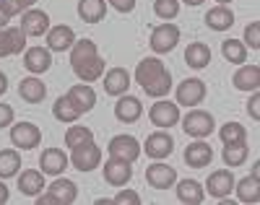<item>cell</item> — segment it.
<instances>
[{
	"instance_id": "1",
	"label": "cell",
	"mask_w": 260,
	"mask_h": 205,
	"mask_svg": "<svg viewBox=\"0 0 260 205\" xmlns=\"http://www.w3.org/2000/svg\"><path fill=\"white\" fill-rule=\"evenodd\" d=\"M71 65H73V73L83 81V83H94L102 78L104 73V60L99 57L96 50V42L91 39H81L71 47Z\"/></svg>"
},
{
	"instance_id": "20",
	"label": "cell",
	"mask_w": 260,
	"mask_h": 205,
	"mask_svg": "<svg viewBox=\"0 0 260 205\" xmlns=\"http://www.w3.org/2000/svg\"><path fill=\"white\" fill-rule=\"evenodd\" d=\"M39 166H42V174H62V169L68 166V156H65L60 148H45L39 156Z\"/></svg>"
},
{
	"instance_id": "19",
	"label": "cell",
	"mask_w": 260,
	"mask_h": 205,
	"mask_svg": "<svg viewBox=\"0 0 260 205\" xmlns=\"http://www.w3.org/2000/svg\"><path fill=\"white\" fill-rule=\"evenodd\" d=\"M211 158H213V151H211V146L203 143L201 138L185 148V161H187V166H192V169H203V166H208V164H211Z\"/></svg>"
},
{
	"instance_id": "14",
	"label": "cell",
	"mask_w": 260,
	"mask_h": 205,
	"mask_svg": "<svg viewBox=\"0 0 260 205\" xmlns=\"http://www.w3.org/2000/svg\"><path fill=\"white\" fill-rule=\"evenodd\" d=\"M76 44V31L71 26H52L47 31V50L50 52H65Z\"/></svg>"
},
{
	"instance_id": "6",
	"label": "cell",
	"mask_w": 260,
	"mask_h": 205,
	"mask_svg": "<svg viewBox=\"0 0 260 205\" xmlns=\"http://www.w3.org/2000/svg\"><path fill=\"white\" fill-rule=\"evenodd\" d=\"M177 42H180V29L175 24H161L154 29V34H151V50L159 52V55H167L177 47Z\"/></svg>"
},
{
	"instance_id": "13",
	"label": "cell",
	"mask_w": 260,
	"mask_h": 205,
	"mask_svg": "<svg viewBox=\"0 0 260 205\" xmlns=\"http://www.w3.org/2000/svg\"><path fill=\"white\" fill-rule=\"evenodd\" d=\"M146 182L154 190H167L177 182V172L175 166H167V164H151L146 169Z\"/></svg>"
},
{
	"instance_id": "27",
	"label": "cell",
	"mask_w": 260,
	"mask_h": 205,
	"mask_svg": "<svg viewBox=\"0 0 260 205\" xmlns=\"http://www.w3.org/2000/svg\"><path fill=\"white\" fill-rule=\"evenodd\" d=\"M185 62H187L190 67H195V71H203V67L211 62V50H208V44H203V42L187 44V50H185Z\"/></svg>"
},
{
	"instance_id": "24",
	"label": "cell",
	"mask_w": 260,
	"mask_h": 205,
	"mask_svg": "<svg viewBox=\"0 0 260 205\" xmlns=\"http://www.w3.org/2000/svg\"><path fill=\"white\" fill-rule=\"evenodd\" d=\"M45 187H47V185H45V174H42V172H37V169H26V172H21V177H18V190L24 192V195L37 197Z\"/></svg>"
},
{
	"instance_id": "30",
	"label": "cell",
	"mask_w": 260,
	"mask_h": 205,
	"mask_svg": "<svg viewBox=\"0 0 260 205\" xmlns=\"http://www.w3.org/2000/svg\"><path fill=\"white\" fill-rule=\"evenodd\" d=\"M52 115H55V120H60V122H76L78 117H81V109L76 107V101L65 94V96H60L55 104H52Z\"/></svg>"
},
{
	"instance_id": "22",
	"label": "cell",
	"mask_w": 260,
	"mask_h": 205,
	"mask_svg": "<svg viewBox=\"0 0 260 205\" xmlns=\"http://www.w3.org/2000/svg\"><path fill=\"white\" fill-rule=\"evenodd\" d=\"M141 115H143V104H141V99H136V96L122 94V99L115 104V117H117L120 122H136Z\"/></svg>"
},
{
	"instance_id": "40",
	"label": "cell",
	"mask_w": 260,
	"mask_h": 205,
	"mask_svg": "<svg viewBox=\"0 0 260 205\" xmlns=\"http://www.w3.org/2000/svg\"><path fill=\"white\" fill-rule=\"evenodd\" d=\"M245 42L250 44V50H260V24L257 21H250L245 26Z\"/></svg>"
},
{
	"instance_id": "28",
	"label": "cell",
	"mask_w": 260,
	"mask_h": 205,
	"mask_svg": "<svg viewBox=\"0 0 260 205\" xmlns=\"http://www.w3.org/2000/svg\"><path fill=\"white\" fill-rule=\"evenodd\" d=\"M68 96L76 101V107L81 109V115H83V112H91L94 104H96V94H94V88L89 83H76L68 91Z\"/></svg>"
},
{
	"instance_id": "16",
	"label": "cell",
	"mask_w": 260,
	"mask_h": 205,
	"mask_svg": "<svg viewBox=\"0 0 260 205\" xmlns=\"http://www.w3.org/2000/svg\"><path fill=\"white\" fill-rule=\"evenodd\" d=\"M21 29L26 31V37H42L50 31V16L45 11H26L21 18Z\"/></svg>"
},
{
	"instance_id": "50",
	"label": "cell",
	"mask_w": 260,
	"mask_h": 205,
	"mask_svg": "<svg viewBox=\"0 0 260 205\" xmlns=\"http://www.w3.org/2000/svg\"><path fill=\"white\" fill-rule=\"evenodd\" d=\"M182 3H187V6H201L203 0H182Z\"/></svg>"
},
{
	"instance_id": "48",
	"label": "cell",
	"mask_w": 260,
	"mask_h": 205,
	"mask_svg": "<svg viewBox=\"0 0 260 205\" xmlns=\"http://www.w3.org/2000/svg\"><path fill=\"white\" fill-rule=\"evenodd\" d=\"M8 21H11V16H8L3 8H0V29H6V24H8Z\"/></svg>"
},
{
	"instance_id": "5",
	"label": "cell",
	"mask_w": 260,
	"mask_h": 205,
	"mask_svg": "<svg viewBox=\"0 0 260 205\" xmlns=\"http://www.w3.org/2000/svg\"><path fill=\"white\" fill-rule=\"evenodd\" d=\"M213 125H216L213 117L208 115V112H203V109L187 112L185 120H182V130L190 135V138H206V135L213 132Z\"/></svg>"
},
{
	"instance_id": "17",
	"label": "cell",
	"mask_w": 260,
	"mask_h": 205,
	"mask_svg": "<svg viewBox=\"0 0 260 205\" xmlns=\"http://www.w3.org/2000/svg\"><path fill=\"white\" fill-rule=\"evenodd\" d=\"M52 65V55L45 47H29L24 52V67L29 73H47Z\"/></svg>"
},
{
	"instance_id": "21",
	"label": "cell",
	"mask_w": 260,
	"mask_h": 205,
	"mask_svg": "<svg viewBox=\"0 0 260 205\" xmlns=\"http://www.w3.org/2000/svg\"><path fill=\"white\" fill-rule=\"evenodd\" d=\"M237 91H257L260 88V65H242L232 78Z\"/></svg>"
},
{
	"instance_id": "51",
	"label": "cell",
	"mask_w": 260,
	"mask_h": 205,
	"mask_svg": "<svg viewBox=\"0 0 260 205\" xmlns=\"http://www.w3.org/2000/svg\"><path fill=\"white\" fill-rule=\"evenodd\" d=\"M216 3H219V6H229V3H232V0H216Z\"/></svg>"
},
{
	"instance_id": "8",
	"label": "cell",
	"mask_w": 260,
	"mask_h": 205,
	"mask_svg": "<svg viewBox=\"0 0 260 205\" xmlns=\"http://www.w3.org/2000/svg\"><path fill=\"white\" fill-rule=\"evenodd\" d=\"M107 151H110L112 158H122V161L133 164L141 156V143L133 138V135H115V138L110 141V146H107Z\"/></svg>"
},
{
	"instance_id": "25",
	"label": "cell",
	"mask_w": 260,
	"mask_h": 205,
	"mask_svg": "<svg viewBox=\"0 0 260 205\" xmlns=\"http://www.w3.org/2000/svg\"><path fill=\"white\" fill-rule=\"evenodd\" d=\"M18 96L29 101V104H39L42 99L47 96V86L42 83L39 78H24L18 83Z\"/></svg>"
},
{
	"instance_id": "44",
	"label": "cell",
	"mask_w": 260,
	"mask_h": 205,
	"mask_svg": "<svg viewBox=\"0 0 260 205\" xmlns=\"http://www.w3.org/2000/svg\"><path fill=\"white\" fill-rule=\"evenodd\" d=\"M112 3V8H117L120 13H130L136 8V0H110Z\"/></svg>"
},
{
	"instance_id": "11",
	"label": "cell",
	"mask_w": 260,
	"mask_h": 205,
	"mask_svg": "<svg viewBox=\"0 0 260 205\" xmlns=\"http://www.w3.org/2000/svg\"><path fill=\"white\" fill-rule=\"evenodd\" d=\"M130 177H133V166L130 161H122V158H112L110 161H104V179L110 182L112 187H125Z\"/></svg>"
},
{
	"instance_id": "43",
	"label": "cell",
	"mask_w": 260,
	"mask_h": 205,
	"mask_svg": "<svg viewBox=\"0 0 260 205\" xmlns=\"http://www.w3.org/2000/svg\"><path fill=\"white\" fill-rule=\"evenodd\" d=\"M260 94L257 91H252V99H250V104H247V112H250V117L252 120H260Z\"/></svg>"
},
{
	"instance_id": "10",
	"label": "cell",
	"mask_w": 260,
	"mask_h": 205,
	"mask_svg": "<svg viewBox=\"0 0 260 205\" xmlns=\"http://www.w3.org/2000/svg\"><path fill=\"white\" fill-rule=\"evenodd\" d=\"M24 47H26V31L21 29V26L0 29V57L18 55Z\"/></svg>"
},
{
	"instance_id": "2",
	"label": "cell",
	"mask_w": 260,
	"mask_h": 205,
	"mask_svg": "<svg viewBox=\"0 0 260 205\" xmlns=\"http://www.w3.org/2000/svg\"><path fill=\"white\" fill-rule=\"evenodd\" d=\"M136 83H141V88L146 91L148 96L161 99V96L169 94V88H172V73L167 71V65L161 60L146 57L136 67Z\"/></svg>"
},
{
	"instance_id": "23",
	"label": "cell",
	"mask_w": 260,
	"mask_h": 205,
	"mask_svg": "<svg viewBox=\"0 0 260 205\" xmlns=\"http://www.w3.org/2000/svg\"><path fill=\"white\" fill-rule=\"evenodd\" d=\"M177 200L187 205H201L206 200V187L195 179H182L177 185Z\"/></svg>"
},
{
	"instance_id": "37",
	"label": "cell",
	"mask_w": 260,
	"mask_h": 205,
	"mask_svg": "<svg viewBox=\"0 0 260 205\" xmlns=\"http://www.w3.org/2000/svg\"><path fill=\"white\" fill-rule=\"evenodd\" d=\"M154 13L164 21L177 18L180 13V0H154Z\"/></svg>"
},
{
	"instance_id": "7",
	"label": "cell",
	"mask_w": 260,
	"mask_h": 205,
	"mask_svg": "<svg viewBox=\"0 0 260 205\" xmlns=\"http://www.w3.org/2000/svg\"><path fill=\"white\" fill-rule=\"evenodd\" d=\"M11 143L16 148H21V151H31V148H37L42 143V130L37 125H31V122H18L11 130Z\"/></svg>"
},
{
	"instance_id": "42",
	"label": "cell",
	"mask_w": 260,
	"mask_h": 205,
	"mask_svg": "<svg viewBox=\"0 0 260 205\" xmlns=\"http://www.w3.org/2000/svg\"><path fill=\"white\" fill-rule=\"evenodd\" d=\"M8 125H13V107L0 104V130L8 127Z\"/></svg>"
},
{
	"instance_id": "45",
	"label": "cell",
	"mask_w": 260,
	"mask_h": 205,
	"mask_svg": "<svg viewBox=\"0 0 260 205\" xmlns=\"http://www.w3.org/2000/svg\"><path fill=\"white\" fill-rule=\"evenodd\" d=\"M37 205H60V200L47 190V192H39V195H37Z\"/></svg>"
},
{
	"instance_id": "49",
	"label": "cell",
	"mask_w": 260,
	"mask_h": 205,
	"mask_svg": "<svg viewBox=\"0 0 260 205\" xmlns=\"http://www.w3.org/2000/svg\"><path fill=\"white\" fill-rule=\"evenodd\" d=\"M257 174H260V161H255V164H252V172H250V177H255V179H257Z\"/></svg>"
},
{
	"instance_id": "41",
	"label": "cell",
	"mask_w": 260,
	"mask_h": 205,
	"mask_svg": "<svg viewBox=\"0 0 260 205\" xmlns=\"http://www.w3.org/2000/svg\"><path fill=\"white\" fill-rule=\"evenodd\" d=\"M112 202H117V205H141V195L136 190H122L112 197Z\"/></svg>"
},
{
	"instance_id": "36",
	"label": "cell",
	"mask_w": 260,
	"mask_h": 205,
	"mask_svg": "<svg viewBox=\"0 0 260 205\" xmlns=\"http://www.w3.org/2000/svg\"><path fill=\"white\" fill-rule=\"evenodd\" d=\"M221 158H224V164H226V166H242V164L247 161V146H245V143L224 146Z\"/></svg>"
},
{
	"instance_id": "18",
	"label": "cell",
	"mask_w": 260,
	"mask_h": 205,
	"mask_svg": "<svg viewBox=\"0 0 260 205\" xmlns=\"http://www.w3.org/2000/svg\"><path fill=\"white\" fill-rule=\"evenodd\" d=\"M172 151H175V141L169 132H154L146 138V156L151 158H167Z\"/></svg>"
},
{
	"instance_id": "4",
	"label": "cell",
	"mask_w": 260,
	"mask_h": 205,
	"mask_svg": "<svg viewBox=\"0 0 260 205\" xmlns=\"http://www.w3.org/2000/svg\"><path fill=\"white\" fill-rule=\"evenodd\" d=\"M148 120H151V125H156L161 130L177 125L180 122V104L169 101V99H161V101H156L154 107L148 109Z\"/></svg>"
},
{
	"instance_id": "35",
	"label": "cell",
	"mask_w": 260,
	"mask_h": 205,
	"mask_svg": "<svg viewBox=\"0 0 260 205\" xmlns=\"http://www.w3.org/2000/svg\"><path fill=\"white\" fill-rule=\"evenodd\" d=\"M219 138H221L224 146L245 143V141H247V130H245V125H240V122H226V125H221V130H219Z\"/></svg>"
},
{
	"instance_id": "38",
	"label": "cell",
	"mask_w": 260,
	"mask_h": 205,
	"mask_svg": "<svg viewBox=\"0 0 260 205\" xmlns=\"http://www.w3.org/2000/svg\"><path fill=\"white\" fill-rule=\"evenodd\" d=\"M83 141H94V132L89 130V127H83V125H73V127H68V132H65V146H78V143H83Z\"/></svg>"
},
{
	"instance_id": "29",
	"label": "cell",
	"mask_w": 260,
	"mask_h": 205,
	"mask_svg": "<svg viewBox=\"0 0 260 205\" xmlns=\"http://www.w3.org/2000/svg\"><path fill=\"white\" fill-rule=\"evenodd\" d=\"M107 13V3L104 0H78V16L86 24H99Z\"/></svg>"
},
{
	"instance_id": "31",
	"label": "cell",
	"mask_w": 260,
	"mask_h": 205,
	"mask_svg": "<svg viewBox=\"0 0 260 205\" xmlns=\"http://www.w3.org/2000/svg\"><path fill=\"white\" fill-rule=\"evenodd\" d=\"M47 190L60 200V205H71L78 197V187H76V182H71V179H55Z\"/></svg>"
},
{
	"instance_id": "47",
	"label": "cell",
	"mask_w": 260,
	"mask_h": 205,
	"mask_svg": "<svg viewBox=\"0 0 260 205\" xmlns=\"http://www.w3.org/2000/svg\"><path fill=\"white\" fill-rule=\"evenodd\" d=\"M8 91V78H6V73H0V96H3Z\"/></svg>"
},
{
	"instance_id": "34",
	"label": "cell",
	"mask_w": 260,
	"mask_h": 205,
	"mask_svg": "<svg viewBox=\"0 0 260 205\" xmlns=\"http://www.w3.org/2000/svg\"><path fill=\"white\" fill-rule=\"evenodd\" d=\"M221 55H224V60L240 65V62L247 60V47L240 39H226V42H221Z\"/></svg>"
},
{
	"instance_id": "3",
	"label": "cell",
	"mask_w": 260,
	"mask_h": 205,
	"mask_svg": "<svg viewBox=\"0 0 260 205\" xmlns=\"http://www.w3.org/2000/svg\"><path fill=\"white\" fill-rule=\"evenodd\" d=\"M68 161L78 169V172H91L102 164V148L94 141H83L78 146L71 148V158Z\"/></svg>"
},
{
	"instance_id": "32",
	"label": "cell",
	"mask_w": 260,
	"mask_h": 205,
	"mask_svg": "<svg viewBox=\"0 0 260 205\" xmlns=\"http://www.w3.org/2000/svg\"><path fill=\"white\" fill-rule=\"evenodd\" d=\"M234 190L240 202H260V185L255 177H245L240 182H234Z\"/></svg>"
},
{
	"instance_id": "46",
	"label": "cell",
	"mask_w": 260,
	"mask_h": 205,
	"mask_svg": "<svg viewBox=\"0 0 260 205\" xmlns=\"http://www.w3.org/2000/svg\"><path fill=\"white\" fill-rule=\"evenodd\" d=\"M8 197H11V192H8V187L3 185V182H0V205H6V202H8Z\"/></svg>"
},
{
	"instance_id": "39",
	"label": "cell",
	"mask_w": 260,
	"mask_h": 205,
	"mask_svg": "<svg viewBox=\"0 0 260 205\" xmlns=\"http://www.w3.org/2000/svg\"><path fill=\"white\" fill-rule=\"evenodd\" d=\"M34 3H37V0H0V8H3V11L13 18V16L21 13V11H29Z\"/></svg>"
},
{
	"instance_id": "9",
	"label": "cell",
	"mask_w": 260,
	"mask_h": 205,
	"mask_svg": "<svg viewBox=\"0 0 260 205\" xmlns=\"http://www.w3.org/2000/svg\"><path fill=\"white\" fill-rule=\"evenodd\" d=\"M206 99V83L201 78H185L177 86V104L182 107H195Z\"/></svg>"
},
{
	"instance_id": "26",
	"label": "cell",
	"mask_w": 260,
	"mask_h": 205,
	"mask_svg": "<svg viewBox=\"0 0 260 205\" xmlns=\"http://www.w3.org/2000/svg\"><path fill=\"white\" fill-rule=\"evenodd\" d=\"M206 26L208 29H213V31H226L232 24H234V13L226 8V6H216V8H211L208 13H206Z\"/></svg>"
},
{
	"instance_id": "15",
	"label": "cell",
	"mask_w": 260,
	"mask_h": 205,
	"mask_svg": "<svg viewBox=\"0 0 260 205\" xmlns=\"http://www.w3.org/2000/svg\"><path fill=\"white\" fill-rule=\"evenodd\" d=\"M127 88H130V73L125 71V67H112V71H107V76H104V94L122 96V94H127Z\"/></svg>"
},
{
	"instance_id": "12",
	"label": "cell",
	"mask_w": 260,
	"mask_h": 205,
	"mask_svg": "<svg viewBox=\"0 0 260 205\" xmlns=\"http://www.w3.org/2000/svg\"><path fill=\"white\" fill-rule=\"evenodd\" d=\"M206 187H208V195L216 197V200H226L229 192L234 190V174L229 169H219V172H213L206 182Z\"/></svg>"
},
{
	"instance_id": "33",
	"label": "cell",
	"mask_w": 260,
	"mask_h": 205,
	"mask_svg": "<svg viewBox=\"0 0 260 205\" xmlns=\"http://www.w3.org/2000/svg\"><path fill=\"white\" fill-rule=\"evenodd\" d=\"M18 169H21V156H18V151H13V148L0 151V179L16 177Z\"/></svg>"
}]
</instances>
